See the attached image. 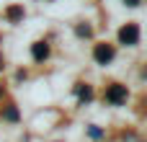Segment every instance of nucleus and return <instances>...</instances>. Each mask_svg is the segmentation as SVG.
<instances>
[{
    "label": "nucleus",
    "instance_id": "obj_2",
    "mask_svg": "<svg viewBox=\"0 0 147 142\" xmlns=\"http://www.w3.org/2000/svg\"><path fill=\"white\" fill-rule=\"evenodd\" d=\"M114 57H116V49H114V44H109V41H101V44H96V47H93V60H96L98 65H109Z\"/></svg>",
    "mask_w": 147,
    "mask_h": 142
},
{
    "label": "nucleus",
    "instance_id": "obj_7",
    "mask_svg": "<svg viewBox=\"0 0 147 142\" xmlns=\"http://www.w3.org/2000/svg\"><path fill=\"white\" fill-rule=\"evenodd\" d=\"M16 116H18V111H16V109H13V106H10V109H8V111H5V119H16Z\"/></svg>",
    "mask_w": 147,
    "mask_h": 142
},
{
    "label": "nucleus",
    "instance_id": "obj_9",
    "mask_svg": "<svg viewBox=\"0 0 147 142\" xmlns=\"http://www.w3.org/2000/svg\"><path fill=\"white\" fill-rule=\"evenodd\" d=\"M124 3H127V5H132V8H134V5H140V3H142V0H124Z\"/></svg>",
    "mask_w": 147,
    "mask_h": 142
},
{
    "label": "nucleus",
    "instance_id": "obj_4",
    "mask_svg": "<svg viewBox=\"0 0 147 142\" xmlns=\"http://www.w3.org/2000/svg\"><path fill=\"white\" fill-rule=\"evenodd\" d=\"M31 57H34L36 62H44V60L49 57V44H47V41H36V44L31 47Z\"/></svg>",
    "mask_w": 147,
    "mask_h": 142
},
{
    "label": "nucleus",
    "instance_id": "obj_8",
    "mask_svg": "<svg viewBox=\"0 0 147 142\" xmlns=\"http://www.w3.org/2000/svg\"><path fill=\"white\" fill-rule=\"evenodd\" d=\"M78 34H80V36H90V28H88V26H80Z\"/></svg>",
    "mask_w": 147,
    "mask_h": 142
},
{
    "label": "nucleus",
    "instance_id": "obj_10",
    "mask_svg": "<svg viewBox=\"0 0 147 142\" xmlns=\"http://www.w3.org/2000/svg\"><path fill=\"white\" fill-rule=\"evenodd\" d=\"M0 96H3V85H0Z\"/></svg>",
    "mask_w": 147,
    "mask_h": 142
},
{
    "label": "nucleus",
    "instance_id": "obj_3",
    "mask_svg": "<svg viewBox=\"0 0 147 142\" xmlns=\"http://www.w3.org/2000/svg\"><path fill=\"white\" fill-rule=\"evenodd\" d=\"M127 85H119V83H114V85H109L106 88V93H103V98L111 103V106H121L124 101H127Z\"/></svg>",
    "mask_w": 147,
    "mask_h": 142
},
{
    "label": "nucleus",
    "instance_id": "obj_6",
    "mask_svg": "<svg viewBox=\"0 0 147 142\" xmlns=\"http://www.w3.org/2000/svg\"><path fill=\"white\" fill-rule=\"evenodd\" d=\"M5 16H8V21H10V23L21 21V18H23V5H10V8L5 10Z\"/></svg>",
    "mask_w": 147,
    "mask_h": 142
},
{
    "label": "nucleus",
    "instance_id": "obj_5",
    "mask_svg": "<svg viewBox=\"0 0 147 142\" xmlns=\"http://www.w3.org/2000/svg\"><path fill=\"white\" fill-rule=\"evenodd\" d=\"M75 93H78L80 101H90V98H93V88H90L88 83H78V85H75Z\"/></svg>",
    "mask_w": 147,
    "mask_h": 142
},
{
    "label": "nucleus",
    "instance_id": "obj_1",
    "mask_svg": "<svg viewBox=\"0 0 147 142\" xmlns=\"http://www.w3.org/2000/svg\"><path fill=\"white\" fill-rule=\"evenodd\" d=\"M119 44H124V47H134V44H140V26H137V23H127V26H121V28H119Z\"/></svg>",
    "mask_w": 147,
    "mask_h": 142
}]
</instances>
